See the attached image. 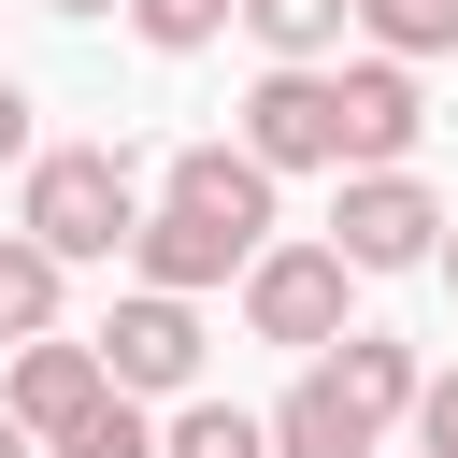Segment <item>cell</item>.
<instances>
[{
  "label": "cell",
  "mask_w": 458,
  "mask_h": 458,
  "mask_svg": "<svg viewBox=\"0 0 458 458\" xmlns=\"http://www.w3.org/2000/svg\"><path fill=\"white\" fill-rule=\"evenodd\" d=\"M372 444H386V415L344 386V358H315V372L272 401V458H372Z\"/></svg>",
  "instance_id": "9"
},
{
  "label": "cell",
  "mask_w": 458,
  "mask_h": 458,
  "mask_svg": "<svg viewBox=\"0 0 458 458\" xmlns=\"http://www.w3.org/2000/svg\"><path fill=\"white\" fill-rule=\"evenodd\" d=\"M43 458H157V415H143V401H129V386H114V401H100V415H86V429H57V444H43Z\"/></svg>",
  "instance_id": "16"
},
{
  "label": "cell",
  "mask_w": 458,
  "mask_h": 458,
  "mask_svg": "<svg viewBox=\"0 0 458 458\" xmlns=\"http://www.w3.org/2000/svg\"><path fill=\"white\" fill-rule=\"evenodd\" d=\"M43 14H114V0H43Z\"/></svg>",
  "instance_id": "21"
},
{
  "label": "cell",
  "mask_w": 458,
  "mask_h": 458,
  "mask_svg": "<svg viewBox=\"0 0 458 458\" xmlns=\"http://www.w3.org/2000/svg\"><path fill=\"white\" fill-rule=\"evenodd\" d=\"M57 286H72V258L29 243V229H0V344H43L57 329Z\"/></svg>",
  "instance_id": "11"
},
{
  "label": "cell",
  "mask_w": 458,
  "mask_h": 458,
  "mask_svg": "<svg viewBox=\"0 0 458 458\" xmlns=\"http://www.w3.org/2000/svg\"><path fill=\"white\" fill-rule=\"evenodd\" d=\"M429 143V100L401 57H344V172H415Z\"/></svg>",
  "instance_id": "7"
},
{
  "label": "cell",
  "mask_w": 458,
  "mask_h": 458,
  "mask_svg": "<svg viewBox=\"0 0 458 458\" xmlns=\"http://www.w3.org/2000/svg\"><path fill=\"white\" fill-rule=\"evenodd\" d=\"M444 272H458V215H444Z\"/></svg>",
  "instance_id": "22"
},
{
  "label": "cell",
  "mask_w": 458,
  "mask_h": 458,
  "mask_svg": "<svg viewBox=\"0 0 458 458\" xmlns=\"http://www.w3.org/2000/svg\"><path fill=\"white\" fill-rule=\"evenodd\" d=\"M344 14L358 0H243V29L286 57V72H329V43H344Z\"/></svg>",
  "instance_id": "13"
},
{
  "label": "cell",
  "mask_w": 458,
  "mask_h": 458,
  "mask_svg": "<svg viewBox=\"0 0 458 458\" xmlns=\"http://www.w3.org/2000/svg\"><path fill=\"white\" fill-rule=\"evenodd\" d=\"M243 157L258 172H344V72H258V100H243Z\"/></svg>",
  "instance_id": "4"
},
{
  "label": "cell",
  "mask_w": 458,
  "mask_h": 458,
  "mask_svg": "<svg viewBox=\"0 0 458 458\" xmlns=\"http://www.w3.org/2000/svg\"><path fill=\"white\" fill-rule=\"evenodd\" d=\"M129 258H143V286H172V301H200V286H229V272H258L272 243H243V229H215V215H186V200H157Z\"/></svg>",
  "instance_id": "8"
},
{
  "label": "cell",
  "mask_w": 458,
  "mask_h": 458,
  "mask_svg": "<svg viewBox=\"0 0 458 458\" xmlns=\"http://www.w3.org/2000/svg\"><path fill=\"white\" fill-rule=\"evenodd\" d=\"M157 458H272V415H243V401H186V415L157 429Z\"/></svg>",
  "instance_id": "14"
},
{
  "label": "cell",
  "mask_w": 458,
  "mask_h": 458,
  "mask_svg": "<svg viewBox=\"0 0 458 458\" xmlns=\"http://www.w3.org/2000/svg\"><path fill=\"white\" fill-rule=\"evenodd\" d=\"M415 458H458V372L415 386Z\"/></svg>",
  "instance_id": "18"
},
{
  "label": "cell",
  "mask_w": 458,
  "mask_h": 458,
  "mask_svg": "<svg viewBox=\"0 0 458 458\" xmlns=\"http://www.w3.org/2000/svg\"><path fill=\"white\" fill-rule=\"evenodd\" d=\"M229 14H243V0H129V29H143L157 57H200V43L229 29Z\"/></svg>",
  "instance_id": "17"
},
{
  "label": "cell",
  "mask_w": 458,
  "mask_h": 458,
  "mask_svg": "<svg viewBox=\"0 0 458 458\" xmlns=\"http://www.w3.org/2000/svg\"><path fill=\"white\" fill-rule=\"evenodd\" d=\"M0 458H43V444H29V429H14V415H0Z\"/></svg>",
  "instance_id": "20"
},
{
  "label": "cell",
  "mask_w": 458,
  "mask_h": 458,
  "mask_svg": "<svg viewBox=\"0 0 458 458\" xmlns=\"http://www.w3.org/2000/svg\"><path fill=\"white\" fill-rule=\"evenodd\" d=\"M329 358H344V386H358L386 429H401V415H415V386H429V372H415V344H386V329H344Z\"/></svg>",
  "instance_id": "12"
},
{
  "label": "cell",
  "mask_w": 458,
  "mask_h": 458,
  "mask_svg": "<svg viewBox=\"0 0 458 458\" xmlns=\"http://www.w3.org/2000/svg\"><path fill=\"white\" fill-rule=\"evenodd\" d=\"M344 301H358L344 243H272V258L243 272V329H258V344H301V358L344 344Z\"/></svg>",
  "instance_id": "2"
},
{
  "label": "cell",
  "mask_w": 458,
  "mask_h": 458,
  "mask_svg": "<svg viewBox=\"0 0 458 458\" xmlns=\"http://www.w3.org/2000/svg\"><path fill=\"white\" fill-rule=\"evenodd\" d=\"M114 401V372H100V344H72V329H43V344H14V372H0V415L29 429V444H57V429H86Z\"/></svg>",
  "instance_id": "6"
},
{
  "label": "cell",
  "mask_w": 458,
  "mask_h": 458,
  "mask_svg": "<svg viewBox=\"0 0 458 458\" xmlns=\"http://www.w3.org/2000/svg\"><path fill=\"white\" fill-rule=\"evenodd\" d=\"M329 243H344V272H358V286H372V272H415V258H444V200H429L415 172H344Z\"/></svg>",
  "instance_id": "3"
},
{
  "label": "cell",
  "mask_w": 458,
  "mask_h": 458,
  "mask_svg": "<svg viewBox=\"0 0 458 458\" xmlns=\"http://www.w3.org/2000/svg\"><path fill=\"white\" fill-rule=\"evenodd\" d=\"M14 229L57 243L72 272H86V258H129V243H143V172H129L114 143H43L29 186H14Z\"/></svg>",
  "instance_id": "1"
},
{
  "label": "cell",
  "mask_w": 458,
  "mask_h": 458,
  "mask_svg": "<svg viewBox=\"0 0 458 458\" xmlns=\"http://www.w3.org/2000/svg\"><path fill=\"white\" fill-rule=\"evenodd\" d=\"M358 29H372V57H401V72H415V57H444V43H458V0H358Z\"/></svg>",
  "instance_id": "15"
},
{
  "label": "cell",
  "mask_w": 458,
  "mask_h": 458,
  "mask_svg": "<svg viewBox=\"0 0 458 458\" xmlns=\"http://www.w3.org/2000/svg\"><path fill=\"white\" fill-rule=\"evenodd\" d=\"M100 372H114L129 401H172V386L200 372V301H172V286H129V301H114V329H100Z\"/></svg>",
  "instance_id": "5"
},
{
  "label": "cell",
  "mask_w": 458,
  "mask_h": 458,
  "mask_svg": "<svg viewBox=\"0 0 458 458\" xmlns=\"http://www.w3.org/2000/svg\"><path fill=\"white\" fill-rule=\"evenodd\" d=\"M14 157H29V86L0 72V172H14Z\"/></svg>",
  "instance_id": "19"
},
{
  "label": "cell",
  "mask_w": 458,
  "mask_h": 458,
  "mask_svg": "<svg viewBox=\"0 0 458 458\" xmlns=\"http://www.w3.org/2000/svg\"><path fill=\"white\" fill-rule=\"evenodd\" d=\"M157 200H186V215H215V229H243V243H272V172H258L243 143H186V157L157 172Z\"/></svg>",
  "instance_id": "10"
}]
</instances>
